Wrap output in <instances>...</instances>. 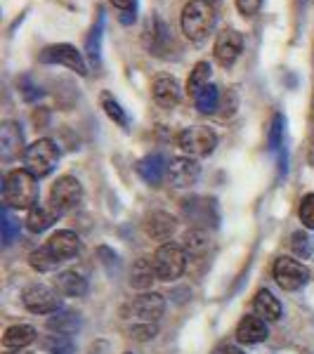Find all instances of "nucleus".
I'll return each instance as SVG.
<instances>
[{"instance_id":"4be33fe9","label":"nucleus","mask_w":314,"mask_h":354,"mask_svg":"<svg viewBox=\"0 0 314 354\" xmlns=\"http://www.w3.org/2000/svg\"><path fill=\"white\" fill-rule=\"evenodd\" d=\"M156 279V270H154V262L147 258H140L133 262V270H130V286L137 290H147Z\"/></svg>"},{"instance_id":"f704fd0d","label":"nucleus","mask_w":314,"mask_h":354,"mask_svg":"<svg viewBox=\"0 0 314 354\" xmlns=\"http://www.w3.org/2000/svg\"><path fill=\"white\" fill-rule=\"evenodd\" d=\"M17 236H19V222H15L12 218H10L8 208H5L3 210V243L10 245Z\"/></svg>"},{"instance_id":"393cba45","label":"nucleus","mask_w":314,"mask_h":354,"mask_svg":"<svg viewBox=\"0 0 314 354\" xmlns=\"http://www.w3.org/2000/svg\"><path fill=\"white\" fill-rule=\"evenodd\" d=\"M210 73H213V68H210L208 62H196L194 68L190 71V78H187V93L194 100L205 85H210Z\"/></svg>"},{"instance_id":"4c0bfd02","label":"nucleus","mask_w":314,"mask_h":354,"mask_svg":"<svg viewBox=\"0 0 314 354\" xmlns=\"http://www.w3.org/2000/svg\"><path fill=\"white\" fill-rule=\"evenodd\" d=\"M109 3L125 15H130V12L135 15V10H137V0H109Z\"/></svg>"},{"instance_id":"aec40b11","label":"nucleus","mask_w":314,"mask_h":354,"mask_svg":"<svg viewBox=\"0 0 314 354\" xmlns=\"http://www.w3.org/2000/svg\"><path fill=\"white\" fill-rule=\"evenodd\" d=\"M57 290L68 298H81L88 293V279L76 270H66L57 277Z\"/></svg>"},{"instance_id":"bb28decb","label":"nucleus","mask_w":314,"mask_h":354,"mask_svg":"<svg viewBox=\"0 0 314 354\" xmlns=\"http://www.w3.org/2000/svg\"><path fill=\"white\" fill-rule=\"evenodd\" d=\"M100 104H102V109H104V113L111 118L113 123L121 125V128H128V125H130L128 113H125V109L121 106V102H118L111 93H107V90H104V93L100 95Z\"/></svg>"},{"instance_id":"5701e85b","label":"nucleus","mask_w":314,"mask_h":354,"mask_svg":"<svg viewBox=\"0 0 314 354\" xmlns=\"http://www.w3.org/2000/svg\"><path fill=\"white\" fill-rule=\"evenodd\" d=\"M36 340V328L28 326V324H17V326H10L3 335V345L8 350H19V347H26Z\"/></svg>"},{"instance_id":"0eeeda50","label":"nucleus","mask_w":314,"mask_h":354,"mask_svg":"<svg viewBox=\"0 0 314 354\" xmlns=\"http://www.w3.org/2000/svg\"><path fill=\"white\" fill-rule=\"evenodd\" d=\"M41 64H57V66H66L68 71L78 73L81 78L88 76V62L81 50L71 43H55L43 48V53L38 55Z\"/></svg>"},{"instance_id":"dca6fc26","label":"nucleus","mask_w":314,"mask_h":354,"mask_svg":"<svg viewBox=\"0 0 314 354\" xmlns=\"http://www.w3.org/2000/svg\"><path fill=\"white\" fill-rule=\"evenodd\" d=\"M270 330H267V324L262 317H243L237 326V340L243 342V345H258V342H265Z\"/></svg>"},{"instance_id":"ea45409f","label":"nucleus","mask_w":314,"mask_h":354,"mask_svg":"<svg viewBox=\"0 0 314 354\" xmlns=\"http://www.w3.org/2000/svg\"><path fill=\"white\" fill-rule=\"evenodd\" d=\"M90 354H107V342H97V345H93Z\"/></svg>"},{"instance_id":"c9c22d12","label":"nucleus","mask_w":314,"mask_h":354,"mask_svg":"<svg viewBox=\"0 0 314 354\" xmlns=\"http://www.w3.org/2000/svg\"><path fill=\"white\" fill-rule=\"evenodd\" d=\"M156 333H158V324H135V326L130 328V335H133L135 340H140V342L151 340Z\"/></svg>"},{"instance_id":"a19ab883","label":"nucleus","mask_w":314,"mask_h":354,"mask_svg":"<svg viewBox=\"0 0 314 354\" xmlns=\"http://www.w3.org/2000/svg\"><path fill=\"white\" fill-rule=\"evenodd\" d=\"M205 3H210V5H215V3H218V0H205Z\"/></svg>"},{"instance_id":"c85d7f7f","label":"nucleus","mask_w":314,"mask_h":354,"mask_svg":"<svg viewBox=\"0 0 314 354\" xmlns=\"http://www.w3.org/2000/svg\"><path fill=\"white\" fill-rule=\"evenodd\" d=\"M28 265H31L36 272H55L57 267L62 265V262L57 260L53 253H50L48 245H43V248L33 250V253L28 255Z\"/></svg>"},{"instance_id":"7c9ffc66","label":"nucleus","mask_w":314,"mask_h":354,"mask_svg":"<svg viewBox=\"0 0 314 354\" xmlns=\"http://www.w3.org/2000/svg\"><path fill=\"white\" fill-rule=\"evenodd\" d=\"M208 234H205L203 230H190L185 234V250L187 253H194V255H198V253H203L205 248H208Z\"/></svg>"},{"instance_id":"9d476101","label":"nucleus","mask_w":314,"mask_h":354,"mask_svg":"<svg viewBox=\"0 0 314 354\" xmlns=\"http://www.w3.org/2000/svg\"><path fill=\"white\" fill-rule=\"evenodd\" d=\"M21 302H24L26 310L33 314H55V312H59V307H62L59 293L50 286H45V283H33V286H28L24 293H21Z\"/></svg>"},{"instance_id":"72a5a7b5","label":"nucleus","mask_w":314,"mask_h":354,"mask_svg":"<svg viewBox=\"0 0 314 354\" xmlns=\"http://www.w3.org/2000/svg\"><path fill=\"white\" fill-rule=\"evenodd\" d=\"M290 245H293V250L300 255V258H310V253H312V239L307 236L305 232H295L293 236H290Z\"/></svg>"},{"instance_id":"20e7f679","label":"nucleus","mask_w":314,"mask_h":354,"mask_svg":"<svg viewBox=\"0 0 314 354\" xmlns=\"http://www.w3.org/2000/svg\"><path fill=\"white\" fill-rule=\"evenodd\" d=\"M151 262L158 281H175L187 270V250L180 243H163L154 253Z\"/></svg>"},{"instance_id":"6e6552de","label":"nucleus","mask_w":314,"mask_h":354,"mask_svg":"<svg viewBox=\"0 0 314 354\" xmlns=\"http://www.w3.org/2000/svg\"><path fill=\"white\" fill-rule=\"evenodd\" d=\"M243 53V33L237 28H222L215 36L213 43V57L222 68H230L237 64V59Z\"/></svg>"},{"instance_id":"f3484780","label":"nucleus","mask_w":314,"mask_h":354,"mask_svg":"<svg viewBox=\"0 0 314 354\" xmlns=\"http://www.w3.org/2000/svg\"><path fill=\"white\" fill-rule=\"evenodd\" d=\"M137 173H140V177L145 182H149V185H158V182L168 175V163H165V158L161 153H149V156L140 158Z\"/></svg>"},{"instance_id":"423d86ee","label":"nucleus","mask_w":314,"mask_h":354,"mask_svg":"<svg viewBox=\"0 0 314 354\" xmlns=\"http://www.w3.org/2000/svg\"><path fill=\"white\" fill-rule=\"evenodd\" d=\"M83 201V185L73 175H62L57 177V182L50 189V201L48 205L55 210L57 215H64L76 210Z\"/></svg>"},{"instance_id":"ddd939ff","label":"nucleus","mask_w":314,"mask_h":354,"mask_svg":"<svg viewBox=\"0 0 314 354\" xmlns=\"http://www.w3.org/2000/svg\"><path fill=\"white\" fill-rule=\"evenodd\" d=\"M151 97L161 109H173V106L180 104L182 100V88L175 76H168V73H161L151 81Z\"/></svg>"},{"instance_id":"79ce46f5","label":"nucleus","mask_w":314,"mask_h":354,"mask_svg":"<svg viewBox=\"0 0 314 354\" xmlns=\"http://www.w3.org/2000/svg\"><path fill=\"white\" fill-rule=\"evenodd\" d=\"M125 354H133V352H125Z\"/></svg>"},{"instance_id":"f257e3e1","label":"nucleus","mask_w":314,"mask_h":354,"mask_svg":"<svg viewBox=\"0 0 314 354\" xmlns=\"http://www.w3.org/2000/svg\"><path fill=\"white\" fill-rule=\"evenodd\" d=\"M38 180L26 168L10 170L3 182V201L8 208L15 210H31L38 205Z\"/></svg>"},{"instance_id":"e433bc0d","label":"nucleus","mask_w":314,"mask_h":354,"mask_svg":"<svg viewBox=\"0 0 314 354\" xmlns=\"http://www.w3.org/2000/svg\"><path fill=\"white\" fill-rule=\"evenodd\" d=\"M234 5H237L239 15L246 17V19H250V17H255V15L260 12L262 0H234Z\"/></svg>"},{"instance_id":"f03ea898","label":"nucleus","mask_w":314,"mask_h":354,"mask_svg":"<svg viewBox=\"0 0 314 354\" xmlns=\"http://www.w3.org/2000/svg\"><path fill=\"white\" fill-rule=\"evenodd\" d=\"M215 21H218L215 5L205 3V0H190L182 8L180 28L190 43H203L208 33L215 28Z\"/></svg>"},{"instance_id":"b1692460","label":"nucleus","mask_w":314,"mask_h":354,"mask_svg":"<svg viewBox=\"0 0 314 354\" xmlns=\"http://www.w3.org/2000/svg\"><path fill=\"white\" fill-rule=\"evenodd\" d=\"M59 218V215L55 213L53 208H45V205H33L31 210H28V215H26V227H28V232H33V234H41L45 232L48 227H53V222Z\"/></svg>"},{"instance_id":"c756f323","label":"nucleus","mask_w":314,"mask_h":354,"mask_svg":"<svg viewBox=\"0 0 314 354\" xmlns=\"http://www.w3.org/2000/svg\"><path fill=\"white\" fill-rule=\"evenodd\" d=\"M78 317L76 314H71V312H62V314H57L55 312V317H50L48 319V328L50 330H57V333H73V330H78Z\"/></svg>"},{"instance_id":"f8f14e48","label":"nucleus","mask_w":314,"mask_h":354,"mask_svg":"<svg viewBox=\"0 0 314 354\" xmlns=\"http://www.w3.org/2000/svg\"><path fill=\"white\" fill-rule=\"evenodd\" d=\"M198 175H201V165H198L196 158L192 156H178L173 158L168 165V180L173 187H178V189H185V187H192L196 185Z\"/></svg>"},{"instance_id":"a878e982","label":"nucleus","mask_w":314,"mask_h":354,"mask_svg":"<svg viewBox=\"0 0 314 354\" xmlns=\"http://www.w3.org/2000/svg\"><path fill=\"white\" fill-rule=\"evenodd\" d=\"M220 88L215 83L205 85V88L194 97V104H196V109L201 113H215L220 109Z\"/></svg>"},{"instance_id":"2f4dec72","label":"nucleus","mask_w":314,"mask_h":354,"mask_svg":"<svg viewBox=\"0 0 314 354\" xmlns=\"http://www.w3.org/2000/svg\"><path fill=\"white\" fill-rule=\"evenodd\" d=\"M284 128H286V118H284V113H274L272 118V125H270V149L272 151H281L284 147Z\"/></svg>"},{"instance_id":"58836bf2","label":"nucleus","mask_w":314,"mask_h":354,"mask_svg":"<svg viewBox=\"0 0 314 354\" xmlns=\"http://www.w3.org/2000/svg\"><path fill=\"white\" fill-rule=\"evenodd\" d=\"M213 354H243V352L239 350L237 345H230V342H225V345H218V347H215Z\"/></svg>"},{"instance_id":"412c9836","label":"nucleus","mask_w":314,"mask_h":354,"mask_svg":"<svg viewBox=\"0 0 314 354\" xmlns=\"http://www.w3.org/2000/svg\"><path fill=\"white\" fill-rule=\"evenodd\" d=\"M175 227H178V220L168 213H151L145 222L147 234H149L151 239H156V241H165V239H170V234L175 232Z\"/></svg>"},{"instance_id":"cd10ccee","label":"nucleus","mask_w":314,"mask_h":354,"mask_svg":"<svg viewBox=\"0 0 314 354\" xmlns=\"http://www.w3.org/2000/svg\"><path fill=\"white\" fill-rule=\"evenodd\" d=\"M38 345H41V350L45 354H73V342L64 333L45 335V338L38 342Z\"/></svg>"},{"instance_id":"2eb2a0df","label":"nucleus","mask_w":314,"mask_h":354,"mask_svg":"<svg viewBox=\"0 0 314 354\" xmlns=\"http://www.w3.org/2000/svg\"><path fill=\"white\" fill-rule=\"evenodd\" d=\"M45 245H48V250L59 262L71 260V258H76V255L81 253V239H78V234L71 232V230L55 232L53 236L48 239V243H45Z\"/></svg>"},{"instance_id":"7ed1b4c3","label":"nucleus","mask_w":314,"mask_h":354,"mask_svg":"<svg viewBox=\"0 0 314 354\" xmlns=\"http://www.w3.org/2000/svg\"><path fill=\"white\" fill-rule=\"evenodd\" d=\"M59 147H57L55 140H50V137H41V140H36L33 145L26 147L24 151V168L31 173L36 180H41V177H48L53 170L57 168V163H59Z\"/></svg>"},{"instance_id":"6ab92c4d","label":"nucleus","mask_w":314,"mask_h":354,"mask_svg":"<svg viewBox=\"0 0 314 354\" xmlns=\"http://www.w3.org/2000/svg\"><path fill=\"white\" fill-rule=\"evenodd\" d=\"M168 43H170L168 28H165V24L158 19V17H151L149 24H147V28H145V45L149 48V53L163 55V50Z\"/></svg>"},{"instance_id":"473e14b6","label":"nucleus","mask_w":314,"mask_h":354,"mask_svg":"<svg viewBox=\"0 0 314 354\" xmlns=\"http://www.w3.org/2000/svg\"><path fill=\"white\" fill-rule=\"evenodd\" d=\"M298 218L305 230H314V194L302 196L300 208H298Z\"/></svg>"},{"instance_id":"a211bd4d","label":"nucleus","mask_w":314,"mask_h":354,"mask_svg":"<svg viewBox=\"0 0 314 354\" xmlns=\"http://www.w3.org/2000/svg\"><path fill=\"white\" fill-rule=\"evenodd\" d=\"M253 310H255L258 317L265 319V322H279V319H281L284 307H281V302H279V298L272 293V290L262 288V290L255 293Z\"/></svg>"},{"instance_id":"4468645a","label":"nucleus","mask_w":314,"mask_h":354,"mask_svg":"<svg viewBox=\"0 0 314 354\" xmlns=\"http://www.w3.org/2000/svg\"><path fill=\"white\" fill-rule=\"evenodd\" d=\"M24 135H21L19 125L5 121L0 125V158L3 161H15V158L24 156Z\"/></svg>"},{"instance_id":"9b49d317","label":"nucleus","mask_w":314,"mask_h":354,"mask_svg":"<svg viewBox=\"0 0 314 354\" xmlns=\"http://www.w3.org/2000/svg\"><path fill=\"white\" fill-rule=\"evenodd\" d=\"M165 312V298L161 293H145L133 300L130 314L137 324H158Z\"/></svg>"},{"instance_id":"1a4fd4ad","label":"nucleus","mask_w":314,"mask_h":354,"mask_svg":"<svg viewBox=\"0 0 314 354\" xmlns=\"http://www.w3.org/2000/svg\"><path fill=\"white\" fill-rule=\"evenodd\" d=\"M272 274L284 290H298L310 281V272H307V267L298 260L286 258V255L274 262Z\"/></svg>"},{"instance_id":"39448f33","label":"nucleus","mask_w":314,"mask_h":354,"mask_svg":"<svg viewBox=\"0 0 314 354\" xmlns=\"http://www.w3.org/2000/svg\"><path fill=\"white\" fill-rule=\"evenodd\" d=\"M178 147L185 151V156L192 158L210 156L218 147V133L208 125H192L178 135Z\"/></svg>"}]
</instances>
